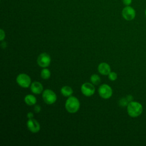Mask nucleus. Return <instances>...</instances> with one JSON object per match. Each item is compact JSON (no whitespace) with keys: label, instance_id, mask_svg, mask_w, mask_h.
<instances>
[{"label":"nucleus","instance_id":"nucleus-1","mask_svg":"<svg viewBox=\"0 0 146 146\" xmlns=\"http://www.w3.org/2000/svg\"><path fill=\"white\" fill-rule=\"evenodd\" d=\"M127 110L129 116L132 117H136L142 113L143 107L139 102L131 101L128 104Z\"/></svg>","mask_w":146,"mask_h":146},{"label":"nucleus","instance_id":"nucleus-2","mask_svg":"<svg viewBox=\"0 0 146 146\" xmlns=\"http://www.w3.org/2000/svg\"><path fill=\"white\" fill-rule=\"evenodd\" d=\"M80 107V102L78 98L70 96L67 99L65 103V108L70 113L76 112Z\"/></svg>","mask_w":146,"mask_h":146},{"label":"nucleus","instance_id":"nucleus-3","mask_svg":"<svg viewBox=\"0 0 146 146\" xmlns=\"http://www.w3.org/2000/svg\"><path fill=\"white\" fill-rule=\"evenodd\" d=\"M42 98L44 102L48 104H52L56 100V95L51 90L46 89L44 90L42 94Z\"/></svg>","mask_w":146,"mask_h":146},{"label":"nucleus","instance_id":"nucleus-4","mask_svg":"<svg viewBox=\"0 0 146 146\" xmlns=\"http://www.w3.org/2000/svg\"><path fill=\"white\" fill-rule=\"evenodd\" d=\"M17 83L23 88H28L31 84V78L26 74H20L16 78Z\"/></svg>","mask_w":146,"mask_h":146},{"label":"nucleus","instance_id":"nucleus-5","mask_svg":"<svg viewBox=\"0 0 146 146\" xmlns=\"http://www.w3.org/2000/svg\"><path fill=\"white\" fill-rule=\"evenodd\" d=\"M98 93L100 97L103 99H108L112 95V90L111 87L106 84L101 85L98 89Z\"/></svg>","mask_w":146,"mask_h":146},{"label":"nucleus","instance_id":"nucleus-6","mask_svg":"<svg viewBox=\"0 0 146 146\" xmlns=\"http://www.w3.org/2000/svg\"><path fill=\"white\" fill-rule=\"evenodd\" d=\"M51 62L50 56L46 52L40 54L37 59V63L40 67L46 68L48 67Z\"/></svg>","mask_w":146,"mask_h":146},{"label":"nucleus","instance_id":"nucleus-7","mask_svg":"<svg viewBox=\"0 0 146 146\" xmlns=\"http://www.w3.org/2000/svg\"><path fill=\"white\" fill-rule=\"evenodd\" d=\"M121 14L123 17L127 21L133 20L136 16L135 9L129 6H126L122 10Z\"/></svg>","mask_w":146,"mask_h":146},{"label":"nucleus","instance_id":"nucleus-8","mask_svg":"<svg viewBox=\"0 0 146 146\" xmlns=\"http://www.w3.org/2000/svg\"><path fill=\"white\" fill-rule=\"evenodd\" d=\"M81 91L82 94L86 96H92L95 91L94 85L90 83H84L81 86Z\"/></svg>","mask_w":146,"mask_h":146},{"label":"nucleus","instance_id":"nucleus-9","mask_svg":"<svg viewBox=\"0 0 146 146\" xmlns=\"http://www.w3.org/2000/svg\"><path fill=\"white\" fill-rule=\"evenodd\" d=\"M27 127L32 133H37L40 129V126L38 121L34 119H29L27 121Z\"/></svg>","mask_w":146,"mask_h":146},{"label":"nucleus","instance_id":"nucleus-10","mask_svg":"<svg viewBox=\"0 0 146 146\" xmlns=\"http://www.w3.org/2000/svg\"><path fill=\"white\" fill-rule=\"evenodd\" d=\"M98 69L99 72L103 75H108L111 72V67L110 65L106 62L100 63L98 66Z\"/></svg>","mask_w":146,"mask_h":146},{"label":"nucleus","instance_id":"nucleus-11","mask_svg":"<svg viewBox=\"0 0 146 146\" xmlns=\"http://www.w3.org/2000/svg\"><path fill=\"white\" fill-rule=\"evenodd\" d=\"M43 86L39 82H34L31 83L30 86L31 91L33 93L35 94H39L43 91Z\"/></svg>","mask_w":146,"mask_h":146},{"label":"nucleus","instance_id":"nucleus-12","mask_svg":"<svg viewBox=\"0 0 146 146\" xmlns=\"http://www.w3.org/2000/svg\"><path fill=\"white\" fill-rule=\"evenodd\" d=\"M61 94L66 97H69L73 94V90L72 88L68 86H64L62 87L60 90Z\"/></svg>","mask_w":146,"mask_h":146},{"label":"nucleus","instance_id":"nucleus-13","mask_svg":"<svg viewBox=\"0 0 146 146\" xmlns=\"http://www.w3.org/2000/svg\"><path fill=\"white\" fill-rule=\"evenodd\" d=\"M25 102L29 106L34 105L36 103V98L34 95L29 94L25 97Z\"/></svg>","mask_w":146,"mask_h":146},{"label":"nucleus","instance_id":"nucleus-14","mask_svg":"<svg viewBox=\"0 0 146 146\" xmlns=\"http://www.w3.org/2000/svg\"><path fill=\"white\" fill-rule=\"evenodd\" d=\"M40 76L43 79H48L51 76L50 71L47 68H43L40 72Z\"/></svg>","mask_w":146,"mask_h":146},{"label":"nucleus","instance_id":"nucleus-15","mask_svg":"<svg viewBox=\"0 0 146 146\" xmlns=\"http://www.w3.org/2000/svg\"><path fill=\"white\" fill-rule=\"evenodd\" d=\"M100 80H100V76L97 74H93L91 76L90 81L94 84H95V85L99 84L100 82Z\"/></svg>","mask_w":146,"mask_h":146},{"label":"nucleus","instance_id":"nucleus-16","mask_svg":"<svg viewBox=\"0 0 146 146\" xmlns=\"http://www.w3.org/2000/svg\"><path fill=\"white\" fill-rule=\"evenodd\" d=\"M130 102V101L129 100V99H128L127 96L126 98H122L119 101V104L120 106H122V107H125V106H127L128 104Z\"/></svg>","mask_w":146,"mask_h":146},{"label":"nucleus","instance_id":"nucleus-17","mask_svg":"<svg viewBox=\"0 0 146 146\" xmlns=\"http://www.w3.org/2000/svg\"><path fill=\"white\" fill-rule=\"evenodd\" d=\"M108 75V79L111 81L115 80L117 78V74L115 72H111V71Z\"/></svg>","mask_w":146,"mask_h":146},{"label":"nucleus","instance_id":"nucleus-18","mask_svg":"<svg viewBox=\"0 0 146 146\" xmlns=\"http://www.w3.org/2000/svg\"><path fill=\"white\" fill-rule=\"evenodd\" d=\"M5 32L2 29H1V30H0V40L1 41H3V40L5 39Z\"/></svg>","mask_w":146,"mask_h":146},{"label":"nucleus","instance_id":"nucleus-19","mask_svg":"<svg viewBox=\"0 0 146 146\" xmlns=\"http://www.w3.org/2000/svg\"><path fill=\"white\" fill-rule=\"evenodd\" d=\"M34 110L36 113H39L41 110V107L39 105H35L34 107Z\"/></svg>","mask_w":146,"mask_h":146},{"label":"nucleus","instance_id":"nucleus-20","mask_svg":"<svg viewBox=\"0 0 146 146\" xmlns=\"http://www.w3.org/2000/svg\"><path fill=\"white\" fill-rule=\"evenodd\" d=\"M123 2L125 6H129L132 3V0H123Z\"/></svg>","mask_w":146,"mask_h":146},{"label":"nucleus","instance_id":"nucleus-21","mask_svg":"<svg viewBox=\"0 0 146 146\" xmlns=\"http://www.w3.org/2000/svg\"><path fill=\"white\" fill-rule=\"evenodd\" d=\"M27 117H28L29 119H32V118H33V117H34V114H33L31 112H29V113H27Z\"/></svg>","mask_w":146,"mask_h":146},{"label":"nucleus","instance_id":"nucleus-22","mask_svg":"<svg viewBox=\"0 0 146 146\" xmlns=\"http://www.w3.org/2000/svg\"><path fill=\"white\" fill-rule=\"evenodd\" d=\"M6 46H7L6 42L3 41V42H2V43H1V47H2L3 48H5L6 47Z\"/></svg>","mask_w":146,"mask_h":146},{"label":"nucleus","instance_id":"nucleus-23","mask_svg":"<svg viewBox=\"0 0 146 146\" xmlns=\"http://www.w3.org/2000/svg\"><path fill=\"white\" fill-rule=\"evenodd\" d=\"M145 17H146V9H145Z\"/></svg>","mask_w":146,"mask_h":146}]
</instances>
